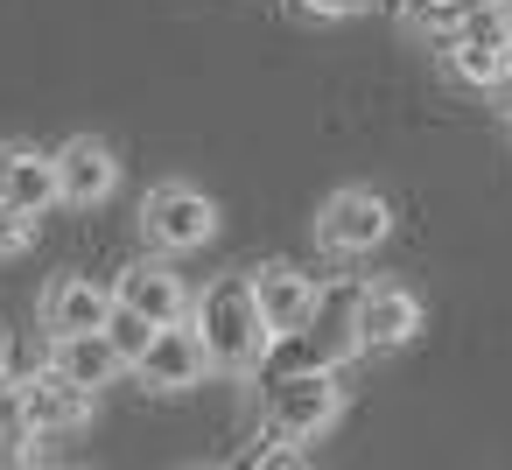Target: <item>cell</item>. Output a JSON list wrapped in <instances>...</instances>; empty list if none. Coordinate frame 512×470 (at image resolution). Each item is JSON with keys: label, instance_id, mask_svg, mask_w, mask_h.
Returning <instances> with one entry per match:
<instances>
[{"label": "cell", "instance_id": "obj_15", "mask_svg": "<svg viewBox=\"0 0 512 470\" xmlns=\"http://www.w3.org/2000/svg\"><path fill=\"white\" fill-rule=\"evenodd\" d=\"M50 358H57V365H64V372H71L78 386H92V393H99V386H113V379L127 372V358H120V351L106 344V330H78V337H57V351H50Z\"/></svg>", "mask_w": 512, "mask_h": 470}, {"label": "cell", "instance_id": "obj_3", "mask_svg": "<svg viewBox=\"0 0 512 470\" xmlns=\"http://www.w3.org/2000/svg\"><path fill=\"white\" fill-rule=\"evenodd\" d=\"M211 232H218V204L197 183H155L141 197V239L155 253H197L211 246Z\"/></svg>", "mask_w": 512, "mask_h": 470}, {"label": "cell", "instance_id": "obj_9", "mask_svg": "<svg viewBox=\"0 0 512 470\" xmlns=\"http://www.w3.org/2000/svg\"><path fill=\"white\" fill-rule=\"evenodd\" d=\"M0 197H8L15 211H29V218H43L50 204H64L57 155L50 148H29V141H8V148H0Z\"/></svg>", "mask_w": 512, "mask_h": 470}, {"label": "cell", "instance_id": "obj_13", "mask_svg": "<svg viewBox=\"0 0 512 470\" xmlns=\"http://www.w3.org/2000/svg\"><path fill=\"white\" fill-rule=\"evenodd\" d=\"M106 309H113V295L99 281H85V274H57L43 288V330H50V344L78 337V330H106Z\"/></svg>", "mask_w": 512, "mask_h": 470}, {"label": "cell", "instance_id": "obj_6", "mask_svg": "<svg viewBox=\"0 0 512 470\" xmlns=\"http://www.w3.org/2000/svg\"><path fill=\"white\" fill-rule=\"evenodd\" d=\"M134 372H141V386H148V393H190V386H204V379H211L204 330H197L190 316L162 323V330H155V344L134 358Z\"/></svg>", "mask_w": 512, "mask_h": 470}, {"label": "cell", "instance_id": "obj_7", "mask_svg": "<svg viewBox=\"0 0 512 470\" xmlns=\"http://www.w3.org/2000/svg\"><path fill=\"white\" fill-rule=\"evenodd\" d=\"M386 232H393V211L372 190H330L323 211H316V246L323 253H372V246H386Z\"/></svg>", "mask_w": 512, "mask_h": 470}, {"label": "cell", "instance_id": "obj_5", "mask_svg": "<svg viewBox=\"0 0 512 470\" xmlns=\"http://www.w3.org/2000/svg\"><path fill=\"white\" fill-rule=\"evenodd\" d=\"M442 64L463 78V85H484L512 64L505 57V0H491V8H463L456 29H442Z\"/></svg>", "mask_w": 512, "mask_h": 470}, {"label": "cell", "instance_id": "obj_18", "mask_svg": "<svg viewBox=\"0 0 512 470\" xmlns=\"http://www.w3.org/2000/svg\"><path fill=\"white\" fill-rule=\"evenodd\" d=\"M302 15H316V22H344V15H358L365 0H295Z\"/></svg>", "mask_w": 512, "mask_h": 470}, {"label": "cell", "instance_id": "obj_17", "mask_svg": "<svg viewBox=\"0 0 512 470\" xmlns=\"http://www.w3.org/2000/svg\"><path fill=\"white\" fill-rule=\"evenodd\" d=\"M29 239H36V218H29V211H15L8 197H0V260L29 253Z\"/></svg>", "mask_w": 512, "mask_h": 470}, {"label": "cell", "instance_id": "obj_12", "mask_svg": "<svg viewBox=\"0 0 512 470\" xmlns=\"http://www.w3.org/2000/svg\"><path fill=\"white\" fill-rule=\"evenodd\" d=\"M113 183H120V162H113L106 141L78 134V141L57 148V190H64V204H106Z\"/></svg>", "mask_w": 512, "mask_h": 470}, {"label": "cell", "instance_id": "obj_14", "mask_svg": "<svg viewBox=\"0 0 512 470\" xmlns=\"http://www.w3.org/2000/svg\"><path fill=\"white\" fill-rule=\"evenodd\" d=\"M302 337L316 344L323 365H344L351 351H365V344H358V288H323V295H316V316H309Z\"/></svg>", "mask_w": 512, "mask_h": 470}, {"label": "cell", "instance_id": "obj_10", "mask_svg": "<svg viewBox=\"0 0 512 470\" xmlns=\"http://www.w3.org/2000/svg\"><path fill=\"white\" fill-rule=\"evenodd\" d=\"M253 295H260V316H267V330L281 337V330H309V316H316V281L302 274V267H288V260H267V267H253Z\"/></svg>", "mask_w": 512, "mask_h": 470}, {"label": "cell", "instance_id": "obj_1", "mask_svg": "<svg viewBox=\"0 0 512 470\" xmlns=\"http://www.w3.org/2000/svg\"><path fill=\"white\" fill-rule=\"evenodd\" d=\"M190 323L204 330V351H211V372H260L267 358V316H260V295H253V274H225L197 295Z\"/></svg>", "mask_w": 512, "mask_h": 470}, {"label": "cell", "instance_id": "obj_4", "mask_svg": "<svg viewBox=\"0 0 512 470\" xmlns=\"http://www.w3.org/2000/svg\"><path fill=\"white\" fill-rule=\"evenodd\" d=\"M92 386H78L57 358L43 365V372H29L22 386H15V421L36 435V442H50V435H78V428H92Z\"/></svg>", "mask_w": 512, "mask_h": 470}, {"label": "cell", "instance_id": "obj_8", "mask_svg": "<svg viewBox=\"0 0 512 470\" xmlns=\"http://www.w3.org/2000/svg\"><path fill=\"white\" fill-rule=\"evenodd\" d=\"M421 337V295L400 281H372L358 288V344L365 351H400Z\"/></svg>", "mask_w": 512, "mask_h": 470}, {"label": "cell", "instance_id": "obj_20", "mask_svg": "<svg viewBox=\"0 0 512 470\" xmlns=\"http://www.w3.org/2000/svg\"><path fill=\"white\" fill-rule=\"evenodd\" d=\"M505 57H512V0H505Z\"/></svg>", "mask_w": 512, "mask_h": 470}, {"label": "cell", "instance_id": "obj_2", "mask_svg": "<svg viewBox=\"0 0 512 470\" xmlns=\"http://www.w3.org/2000/svg\"><path fill=\"white\" fill-rule=\"evenodd\" d=\"M344 414V386H337V365H302V372H274L267 379V428L288 435V442H316L330 435Z\"/></svg>", "mask_w": 512, "mask_h": 470}, {"label": "cell", "instance_id": "obj_19", "mask_svg": "<svg viewBox=\"0 0 512 470\" xmlns=\"http://www.w3.org/2000/svg\"><path fill=\"white\" fill-rule=\"evenodd\" d=\"M491 106H498V113H505V120H512V64H505V71H498V78H491Z\"/></svg>", "mask_w": 512, "mask_h": 470}, {"label": "cell", "instance_id": "obj_21", "mask_svg": "<svg viewBox=\"0 0 512 470\" xmlns=\"http://www.w3.org/2000/svg\"><path fill=\"white\" fill-rule=\"evenodd\" d=\"M0 372H8V323H0Z\"/></svg>", "mask_w": 512, "mask_h": 470}, {"label": "cell", "instance_id": "obj_11", "mask_svg": "<svg viewBox=\"0 0 512 470\" xmlns=\"http://www.w3.org/2000/svg\"><path fill=\"white\" fill-rule=\"evenodd\" d=\"M113 302L141 309L148 323H176V316H190V295H183V281H176L169 253H162V260H134V267H120V281H113Z\"/></svg>", "mask_w": 512, "mask_h": 470}, {"label": "cell", "instance_id": "obj_16", "mask_svg": "<svg viewBox=\"0 0 512 470\" xmlns=\"http://www.w3.org/2000/svg\"><path fill=\"white\" fill-rule=\"evenodd\" d=\"M155 330H162V323H148V316H141V309H127V302H113V309H106V344L127 358V372H134V358L155 344Z\"/></svg>", "mask_w": 512, "mask_h": 470}]
</instances>
